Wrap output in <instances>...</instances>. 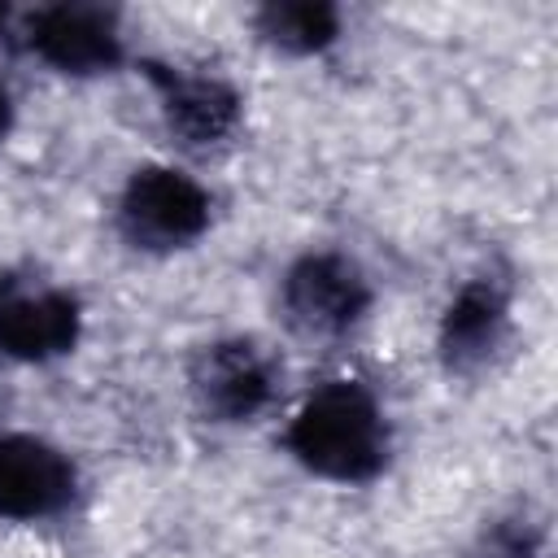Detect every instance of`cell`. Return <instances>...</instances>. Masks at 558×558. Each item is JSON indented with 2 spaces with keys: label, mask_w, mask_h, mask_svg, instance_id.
Returning <instances> with one entry per match:
<instances>
[{
  "label": "cell",
  "mask_w": 558,
  "mask_h": 558,
  "mask_svg": "<svg viewBox=\"0 0 558 558\" xmlns=\"http://www.w3.org/2000/svg\"><path fill=\"white\" fill-rule=\"evenodd\" d=\"M288 453L336 484H366L388 462V423L375 397L353 379H331L305 397L283 432Z\"/></svg>",
  "instance_id": "6da1fadb"
},
{
  "label": "cell",
  "mask_w": 558,
  "mask_h": 558,
  "mask_svg": "<svg viewBox=\"0 0 558 558\" xmlns=\"http://www.w3.org/2000/svg\"><path fill=\"white\" fill-rule=\"evenodd\" d=\"M118 227L126 244L144 253L187 248L209 227V196L196 179L174 166H144L122 187Z\"/></svg>",
  "instance_id": "7a4b0ae2"
},
{
  "label": "cell",
  "mask_w": 558,
  "mask_h": 558,
  "mask_svg": "<svg viewBox=\"0 0 558 558\" xmlns=\"http://www.w3.org/2000/svg\"><path fill=\"white\" fill-rule=\"evenodd\" d=\"M371 305V283L357 270V262L340 253H305L283 270L279 283V310L283 323L301 336L327 340L344 336Z\"/></svg>",
  "instance_id": "3957f363"
},
{
  "label": "cell",
  "mask_w": 558,
  "mask_h": 558,
  "mask_svg": "<svg viewBox=\"0 0 558 558\" xmlns=\"http://www.w3.org/2000/svg\"><path fill=\"white\" fill-rule=\"evenodd\" d=\"M78 301L65 288L31 283L17 275L0 279V353L17 362H52L78 344Z\"/></svg>",
  "instance_id": "277c9868"
},
{
  "label": "cell",
  "mask_w": 558,
  "mask_h": 558,
  "mask_svg": "<svg viewBox=\"0 0 558 558\" xmlns=\"http://www.w3.org/2000/svg\"><path fill=\"white\" fill-rule=\"evenodd\" d=\"M26 44L61 74H105L122 61V35L100 4H44L26 22Z\"/></svg>",
  "instance_id": "5b68a950"
},
{
  "label": "cell",
  "mask_w": 558,
  "mask_h": 558,
  "mask_svg": "<svg viewBox=\"0 0 558 558\" xmlns=\"http://www.w3.org/2000/svg\"><path fill=\"white\" fill-rule=\"evenodd\" d=\"M78 475L61 449L39 436H0V519H52L74 501Z\"/></svg>",
  "instance_id": "8992f818"
},
{
  "label": "cell",
  "mask_w": 558,
  "mask_h": 558,
  "mask_svg": "<svg viewBox=\"0 0 558 558\" xmlns=\"http://www.w3.org/2000/svg\"><path fill=\"white\" fill-rule=\"evenodd\" d=\"M196 405L218 423H244L266 410L275 392V371L253 340H218L205 344L192 362Z\"/></svg>",
  "instance_id": "52a82bcc"
},
{
  "label": "cell",
  "mask_w": 558,
  "mask_h": 558,
  "mask_svg": "<svg viewBox=\"0 0 558 558\" xmlns=\"http://www.w3.org/2000/svg\"><path fill=\"white\" fill-rule=\"evenodd\" d=\"M144 74L153 83V92L161 96V113L166 126L179 135V144L187 148H209L218 140H227L240 122V96L214 78V74H187L161 61H144Z\"/></svg>",
  "instance_id": "ba28073f"
},
{
  "label": "cell",
  "mask_w": 558,
  "mask_h": 558,
  "mask_svg": "<svg viewBox=\"0 0 558 558\" xmlns=\"http://www.w3.org/2000/svg\"><path fill=\"white\" fill-rule=\"evenodd\" d=\"M506 323H510V292L501 279L480 275L466 279L458 288V296L449 301L445 318H440V357L449 371L466 375L480 371L506 340Z\"/></svg>",
  "instance_id": "9c48e42d"
},
{
  "label": "cell",
  "mask_w": 558,
  "mask_h": 558,
  "mask_svg": "<svg viewBox=\"0 0 558 558\" xmlns=\"http://www.w3.org/2000/svg\"><path fill=\"white\" fill-rule=\"evenodd\" d=\"M257 35L266 44H275L279 52L305 57V52H323L336 31H340V13L331 4L318 0H301V4H266L257 9Z\"/></svg>",
  "instance_id": "30bf717a"
},
{
  "label": "cell",
  "mask_w": 558,
  "mask_h": 558,
  "mask_svg": "<svg viewBox=\"0 0 558 558\" xmlns=\"http://www.w3.org/2000/svg\"><path fill=\"white\" fill-rule=\"evenodd\" d=\"M536 554H541V536L523 519H506L488 527L480 545V558H536Z\"/></svg>",
  "instance_id": "8fae6325"
},
{
  "label": "cell",
  "mask_w": 558,
  "mask_h": 558,
  "mask_svg": "<svg viewBox=\"0 0 558 558\" xmlns=\"http://www.w3.org/2000/svg\"><path fill=\"white\" fill-rule=\"evenodd\" d=\"M9 122H13V105H9V92H4V83H0V144H4V135H9Z\"/></svg>",
  "instance_id": "7c38bea8"
},
{
  "label": "cell",
  "mask_w": 558,
  "mask_h": 558,
  "mask_svg": "<svg viewBox=\"0 0 558 558\" xmlns=\"http://www.w3.org/2000/svg\"><path fill=\"white\" fill-rule=\"evenodd\" d=\"M4 17H9V9H4V4H0V26H4Z\"/></svg>",
  "instance_id": "4fadbf2b"
}]
</instances>
